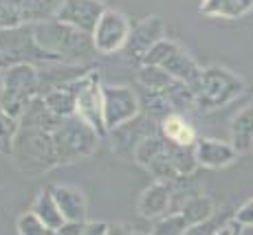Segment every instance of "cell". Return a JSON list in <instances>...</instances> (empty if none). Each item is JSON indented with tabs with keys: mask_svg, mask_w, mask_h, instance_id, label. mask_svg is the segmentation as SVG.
Here are the masks:
<instances>
[{
	"mask_svg": "<svg viewBox=\"0 0 253 235\" xmlns=\"http://www.w3.org/2000/svg\"><path fill=\"white\" fill-rule=\"evenodd\" d=\"M132 160L143 167L157 183H176L194 176L198 169L194 148H178L163 139L159 132L143 139L134 150Z\"/></svg>",
	"mask_w": 253,
	"mask_h": 235,
	"instance_id": "6da1fadb",
	"label": "cell"
},
{
	"mask_svg": "<svg viewBox=\"0 0 253 235\" xmlns=\"http://www.w3.org/2000/svg\"><path fill=\"white\" fill-rule=\"evenodd\" d=\"M161 68L172 77V79L181 81V84H185V86H192L194 81L198 79L201 71H203V66L198 64V62L194 60L183 46H178L176 51L163 62Z\"/></svg>",
	"mask_w": 253,
	"mask_h": 235,
	"instance_id": "d6986e66",
	"label": "cell"
},
{
	"mask_svg": "<svg viewBox=\"0 0 253 235\" xmlns=\"http://www.w3.org/2000/svg\"><path fill=\"white\" fill-rule=\"evenodd\" d=\"M132 31L128 16L117 9H106L101 20L97 22L95 31H92V44H95L97 55H115L121 53L128 42V36Z\"/></svg>",
	"mask_w": 253,
	"mask_h": 235,
	"instance_id": "30bf717a",
	"label": "cell"
},
{
	"mask_svg": "<svg viewBox=\"0 0 253 235\" xmlns=\"http://www.w3.org/2000/svg\"><path fill=\"white\" fill-rule=\"evenodd\" d=\"M71 84L77 95L75 117H80L84 123H88L101 136V141H106L108 139V130H106L104 123V81H101L99 68L95 66L86 68Z\"/></svg>",
	"mask_w": 253,
	"mask_h": 235,
	"instance_id": "ba28073f",
	"label": "cell"
},
{
	"mask_svg": "<svg viewBox=\"0 0 253 235\" xmlns=\"http://www.w3.org/2000/svg\"><path fill=\"white\" fill-rule=\"evenodd\" d=\"M51 139L57 154V163L73 165L90 158L99 148L101 136L88 123H84L80 117H71V119H62V123L55 128Z\"/></svg>",
	"mask_w": 253,
	"mask_h": 235,
	"instance_id": "8992f818",
	"label": "cell"
},
{
	"mask_svg": "<svg viewBox=\"0 0 253 235\" xmlns=\"http://www.w3.org/2000/svg\"><path fill=\"white\" fill-rule=\"evenodd\" d=\"M18 130H20V121L0 110V154L2 156H11Z\"/></svg>",
	"mask_w": 253,
	"mask_h": 235,
	"instance_id": "83f0119b",
	"label": "cell"
},
{
	"mask_svg": "<svg viewBox=\"0 0 253 235\" xmlns=\"http://www.w3.org/2000/svg\"><path fill=\"white\" fill-rule=\"evenodd\" d=\"M106 235H137L130 227H126V224L121 222H115V224H108V233Z\"/></svg>",
	"mask_w": 253,
	"mask_h": 235,
	"instance_id": "d590c367",
	"label": "cell"
},
{
	"mask_svg": "<svg viewBox=\"0 0 253 235\" xmlns=\"http://www.w3.org/2000/svg\"><path fill=\"white\" fill-rule=\"evenodd\" d=\"M137 211L145 220H159L172 211V187L168 183H157L154 180L150 187H145L139 196Z\"/></svg>",
	"mask_w": 253,
	"mask_h": 235,
	"instance_id": "2e32d148",
	"label": "cell"
},
{
	"mask_svg": "<svg viewBox=\"0 0 253 235\" xmlns=\"http://www.w3.org/2000/svg\"><path fill=\"white\" fill-rule=\"evenodd\" d=\"M154 132H159V121H154L152 117L141 112L134 121H130V123L108 132V139L106 141H110V148H113L115 154L126 156V158H132L137 145L143 139H148L150 134H154Z\"/></svg>",
	"mask_w": 253,
	"mask_h": 235,
	"instance_id": "4fadbf2b",
	"label": "cell"
},
{
	"mask_svg": "<svg viewBox=\"0 0 253 235\" xmlns=\"http://www.w3.org/2000/svg\"><path fill=\"white\" fill-rule=\"evenodd\" d=\"M16 229H18V235H55V231H51L48 227H44L31 211L18 215Z\"/></svg>",
	"mask_w": 253,
	"mask_h": 235,
	"instance_id": "1f68e13d",
	"label": "cell"
},
{
	"mask_svg": "<svg viewBox=\"0 0 253 235\" xmlns=\"http://www.w3.org/2000/svg\"><path fill=\"white\" fill-rule=\"evenodd\" d=\"M178 46H181V44H178L176 40H172V38H163L161 42H157L148 51V55L143 57L141 66H163V62L168 60Z\"/></svg>",
	"mask_w": 253,
	"mask_h": 235,
	"instance_id": "f1b7e54d",
	"label": "cell"
},
{
	"mask_svg": "<svg viewBox=\"0 0 253 235\" xmlns=\"http://www.w3.org/2000/svg\"><path fill=\"white\" fill-rule=\"evenodd\" d=\"M198 11L207 18L240 20L253 11V0H203Z\"/></svg>",
	"mask_w": 253,
	"mask_h": 235,
	"instance_id": "44dd1931",
	"label": "cell"
},
{
	"mask_svg": "<svg viewBox=\"0 0 253 235\" xmlns=\"http://www.w3.org/2000/svg\"><path fill=\"white\" fill-rule=\"evenodd\" d=\"M0 71H4V64H2V57H0Z\"/></svg>",
	"mask_w": 253,
	"mask_h": 235,
	"instance_id": "74e56055",
	"label": "cell"
},
{
	"mask_svg": "<svg viewBox=\"0 0 253 235\" xmlns=\"http://www.w3.org/2000/svg\"><path fill=\"white\" fill-rule=\"evenodd\" d=\"M33 215H36L38 220H40L44 227H48L51 231H57V229L64 227V215H62L60 207H57L55 198H53L51 194V187H42L40 192L36 194V198H33L31 202V209H29Z\"/></svg>",
	"mask_w": 253,
	"mask_h": 235,
	"instance_id": "7402d4cb",
	"label": "cell"
},
{
	"mask_svg": "<svg viewBox=\"0 0 253 235\" xmlns=\"http://www.w3.org/2000/svg\"><path fill=\"white\" fill-rule=\"evenodd\" d=\"M2 90H4V86H2V71H0V101H2Z\"/></svg>",
	"mask_w": 253,
	"mask_h": 235,
	"instance_id": "8d00e7d4",
	"label": "cell"
},
{
	"mask_svg": "<svg viewBox=\"0 0 253 235\" xmlns=\"http://www.w3.org/2000/svg\"><path fill=\"white\" fill-rule=\"evenodd\" d=\"M36 31V40L44 48L46 53H51L60 64L69 66H82L86 62H90L97 55L95 44L88 33L80 31L75 27L60 22V20H48L33 27Z\"/></svg>",
	"mask_w": 253,
	"mask_h": 235,
	"instance_id": "3957f363",
	"label": "cell"
},
{
	"mask_svg": "<svg viewBox=\"0 0 253 235\" xmlns=\"http://www.w3.org/2000/svg\"><path fill=\"white\" fill-rule=\"evenodd\" d=\"M22 7V24L36 27V24L55 20L60 0H20Z\"/></svg>",
	"mask_w": 253,
	"mask_h": 235,
	"instance_id": "d4e9b609",
	"label": "cell"
},
{
	"mask_svg": "<svg viewBox=\"0 0 253 235\" xmlns=\"http://www.w3.org/2000/svg\"><path fill=\"white\" fill-rule=\"evenodd\" d=\"M240 233H242V227L231 218V220H227V222L222 224V227L218 229L213 235H240Z\"/></svg>",
	"mask_w": 253,
	"mask_h": 235,
	"instance_id": "e575fe53",
	"label": "cell"
},
{
	"mask_svg": "<svg viewBox=\"0 0 253 235\" xmlns=\"http://www.w3.org/2000/svg\"><path fill=\"white\" fill-rule=\"evenodd\" d=\"M163 38H168L165 36L163 18L159 16V13H150V16H145L143 20L132 27V31H130V36H128V42H126L121 53H124L130 62L141 66V62L148 55V51L157 42H161Z\"/></svg>",
	"mask_w": 253,
	"mask_h": 235,
	"instance_id": "8fae6325",
	"label": "cell"
},
{
	"mask_svg": "<svg viewBox=\"0 0 253 235\" xmlns=\"http://www.w3.org/2000/svg\"><path fill=\"white\" fill-rule=\"evenodd\" d=\"M71 81L60 84V86L51 88V90H46L40 95L42 99H44V106L57 117V119H71V117H75V112H77V95H75V88H73Z\"/></svg>",
	"mask_w": 253,
	"mask_h": 235,
	"instance_id": "ffe728a7",
	"label": "cell"
},
{
	"mask_svg": "<svg viewBox=\"0 0 253 235\" xmlns=\"http://www.w3.org/2000/svg\"><path fill=\"white\" fill-rule=\"evenodd\" d=\"M137 84L143 88V92L168 97V92L172 90L178 81L172 79L161 66H139L137 68Z\"/></svg>",
	"mask_w": 253,
	"mask_h": 235,
	"instance_id": "cb8c5ba5",
	"label": "cell"
},
{
	"mask_svg": "<svg viewBox=\"0 0 253 235\" xmlns=\"http://www.w3.org/2000/svg\"><path fill=\"white\" fill-rule=\"evenodd\" d=\"M229 143L238 154L253 152V104L245 106L229 121Z\"/></svg>",
	"mask_w": 253,
	"mask_h": 235,
	"instance_id": "ac0fdd59",
	"label": "cell"
},
{
	"mask_svg": "<svg viewBox=\"0 0 253 235\" xmlns=\"http://www.w3.org/2000/svg\"><path fill=\"white\" fill-rule=\"evenodd\" d=\"M62 123V119H57L51 110L44 106V99L42 97H36V99L29 104V108L24 110V115L20 117V125L22 128H33V130H42L53 134L55 128Z\"/></svg>",
	"mask_w": 253,
	"mask_h": 235,
	"instance_id": "603a6c76",
	"label": "cell"
},
{
	"mask_svg": "<svg viewBox=\"0 0 253 235\" xmlns=\"http://www.w3.org/2000/svg\"><path fill=\"white\" fill-rule=\"evenodd\" d=\"M106 9L108 7H106L104 0H60L55 20L92 36L97 22L106 13Z\"/></svg>",
	"mask_w": 253,
	"mask_h": 235,
	"instance_id": "7c38bea8",
	"label": "cell"
},
{
	"mask_svg": "<svg viewBox=\"0 0 253 235\" xmlns=\"http://www.w3.org/2000/svg\"><path fill=\"white\" fill-rule=\"evenodd\" d=\"M2 101L0 110L20 121L24 110L36 97L42 95L40 66L33 64H13L2 71Z\"/></svg>",
	"mask_w": 253,
	"mask_h": 235,
	"instance_id": "5b68a950",
	"label": "cell"
},
{
	"mask_svg": "<svg viewBox=\"0 0 253 235\" xmlns=\"http://www.w3.org/2000/svg\"><path fill=\"white\" fill-rule=\"evenodd\" d=\"M22 27L20 0H0V31Z\"/></svg>",
	"mask_w": 253,
	"mask_h": 235,
	"instance_id": "f546056e",
	"label": "cell"
},
{
	"mask_svg": "<svg viewBox=\"0 0 253 235\" xmlns=\"http://www.w3.org/2000/svg\"><path fill=\"white\" fill-rule=\"evenodd\" d=\"M108 222H64L55 235H106Z\"/></svg>",
	"mask_w": 253,
	"mask_h": 235,
	"instance_id": "4dcf8cb0",
	"label": "cell"
},
{
	"mask_svg": "<svg viewBox=\"0 0 253 235\" xmlns=\"http://www.w3.org/2000/svg\"><path fill=\"white\" fill-rule=\"evenodd\" d=\"M189 227L192 224L185 220L181 211H172L163 215V218L154 220L152 227H150V235H185Z\"/></svg>",
	"mask_w": 253,
	"mask_h": 235,
	"instance_id": "4316f807",
	"label": "cell"
},
{
	"mask_svg": "<svg viewBox=\"0 0 253 235\" xmlns=\"http://www.w3.org/2000/svg\"><path fill=\"white\" fill-rule=\"evenodd\" d=\"M196 112H216L238 101L247 92V81L220 64L203 66L198 79L189 86Z\"/></svg>",
	"mask_w": 253,
	"mask_h": 235,
	"instance_id": "7a4b0ae2",
	"label": "cell"
},
{
	"mask_svg": "<svg viewBox=\"0 0 253 235\" xmlns=\"http://www.w3.org/2000/svg\"><path fill=\"white\" fill-rule=\"evenodd\" d=\"M9 158L24 176H31V178L44 176L51 169L60 167L51 134L42 130L22 128V125L18 130L16 141H13V150Z\"/></svg>",
	"mask_w": 253,
	"mask_h": 235,
	"instance_id": "277c9868",
	"label": "cell"
},
{
	"mask_svg": "<svg viewBox=\"0 0 253 235\" xmlns=\"http://www.w3.org/2000/svg\"><path fill=\"white\" fill-rule=\"evenodd\" d=\"M233 220H236L240 227H253V196L233 211Z\"/></svg>",
	"mask_w": 253,
	"mask_h": 235,
	"instance_id": "836d02e7",
	"label": "cell"
},
{
	"mask_svg": "<svg viewBox=\"0 0 253 235\" xmlns=\"http://www.w3.org/2000/svg\"><path fill=\"white\" fill-rule=\"evenodd\" d=\"M141 115V97L124 84H104V123L113 132Z\"/></svg>",
	"mask_w": 253,
	"mask_h": 235,
	"instance_id": "9c48e42d",
	"label": "cell"
},
{
	"mask_svg": "<svg viewBox=\"0 0 253 235\" xmlns=\"http://www.w3.org/2000/svg\"><path fill=\"white\" fill-rule=\"evenodd\" d=\"M48 187H51L53 198L64 215V222H88V200L80 187L66 183H55Z\"/></svg>",
	"mask_w": 253,
	"mask_h": 235,
	"instance_id": "9a60e30c",
	"label": "cell"
},
{
	"mask_svg": "<svg viewBox=\"0 0 253 235\" xmlns=\"http://www.w3.org/2000/svg\"><path fill=\"white\" fill-rule=\"evenodd\" d=\"M137 235H139V233H137ZM145 235H150V233H145Z\"/></svg>",
	"mask_w": 253,
	"mask_h": 235,
	"instance_id": "f35d334b",
	"label": "cell"
},
{
	"mask_svg": "<svg viewBox=\"0 0 253 235\" xmlns=\"http://www.w3.org/2000/svg\"><path fill=\"white\" fill-rule=\"evenodd\" d=\"M194 154H196L198 167L205 169H225L236 163L240 156L229 141H220L213 136H198Z\"/></svg>",
	"mask_w": 253,
	"mask_h": 235,
	"instance_id": "5bb4252c",
	"label": "cell"
},
{
	"mask_svg": "<svg viewBox=\"0 0 253 235\" xmlns=\"http://www.w3.org/2000/svg\"><path fill=\"white\" fill-rule=\"evenodd\" d=\"M183 215H185V220H187L189 224H201V222H207L209 218H213L218 211H216V202H213V198L211 196H207V194H198V196H194V198H189L187 202L183 204L181 209H178Z\"/></svg>",
	"mask_w": 253,
	"mask_h": 235,
	"instance_id": "484cf974",
	"label": "cell"
},
{
	"mask_svg": "<svg viewBox=\"0 0 253 235\" xmlns=\"http://www.w3.org/2000/svg\"><path fill=\"white\" fill-rule=\"evenodd\" d=\"M231 218H233V211L231 213H222V215L216 213L213 218H209L207 222H201V224H194V227H189L185 235H213L218 229L222 227V224L227 222V220H231Z\"/></svg>",
	"mask_w": 253,
	"mask_h": 235,
	"instance_id": "d6a6232c",
	"label": "cell"
},
{
	"mask_svg": "<svg viewBox=\"0 0 253 235\" xmlns=\"http://www.w3.org/2000/svg\"><path fill=\"white\" fill-rule=\"evenodd\" d=\"M0 57H2L4 68L13 64H33V66L60 64L51 53H46L38 44L36 31L29 24L0 31Z\"/></svg>",
	"mask_w": 253,
	"mask_h": 235,
	"instance_id": "52a82bcc",
	"label": "cell"
},
{
	"mask_svg": "<svg viewBox=\"0 0 253 235\" xmlns=\"http://www.w3.org/2000/svg\"><path fill=\"white\" fill-rule=\"evenodd\" d=\"M159 134L168 143L178 145V148H194L198 141V132L187 115L183 112H169L159 121Z\"/></svg>",
	"mask_w": 253,
	"mask_h": 235,
	"instance_id": "e0dca14e",
	"label": "cell"
}]
</instances>
